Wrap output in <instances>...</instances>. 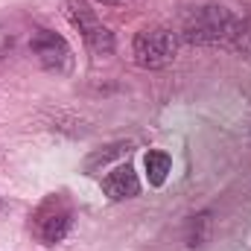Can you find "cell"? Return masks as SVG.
Returning <instances> with one entry per match:
<instances>
[{"instance_id": "6da1fadb", "label": "cell", "mask_w": 251, "mask_h": 251, "mask_svg": "<svg viewBox=\"0 0 251 251\" xmlns=\"http://www.w3.org/2000/svg\"><path fill=\"white\" fill-rule=\"evenodd\" d=\"M237 18L222 9V6H199L190 9L184 18V38L187 41H199V44H213V41H228L237 35Z\"/></svg>"}, {"instance_id": "7a4b0ae2", "label": "cell", "mask_w": 251, "mask_h": 251, "mask_svg": "<svg viewBox=\"0 0 251 251\" xmlns=\"http://www.w3.org/2000/svg\"><path fill=\"white\" fill-rule=\"evenodd\" d=\"M64 18L82 35V41H85V47H88L91 56L100 59V56H111L114 53V35L97 18L91 0H64Z\"/></svg>"}, {"instance_id": "9c48e42d", "label": "cell", "mask_w": 251, "mask_h": 251, "mask_svg": "<svg viewBox=\"0 0 251 251\" xmlns=\"http://www.w3.org/2000/svg\"><path fill=\"white\" fill-rule=\"evenodd\" d=\"M131 146L128 143H114V146H108L105 152H97V155H91L88 158V170H97V167H102V164H108L111 158H117V155H123V152H128Z\"/></svg>"}, {"instance_id": "5b68a950", "label": "cell", "mask_w": 251, "mask_h": 251, "mask_svg": "<svg viewBox=\"0 0 251 251\" xmlns=\"http://www.w3.org/2000/svg\"><path fill=\"white\" fill-rule=\"evenodd\" d=\"M29 50L35 62L50 73H67L73 67V50L59 32L53 29H35L29 38Z\"/></svg>"}, {"instance_id": "ba28073f", "label": "cell", "mask_w": 251, "mask_h": 251, "mask_svg": "<svg viewBox=\"0 0 251 251\" xmlns=\"http://www.w3.org/2000/svg\"><path fill=\"white\" fill-rule=\"evenodd\" d=\"M207 213H199V216H193L190 219V228H187V246L190 249H196V246H204V240H207Z\"/></svg>"}, {"instance_id": "8fae6325", "label": "cell", "mask_w": 251, "mask_h": 251, "mask_svg": "<svg viewBox=\"0 0 251 251\" xmlns=\"http://www.w3.org/2000/svg\"><path fill=\"white\" fill-rule=\"evenodd\" d=\"M100 3H108V6H114V3H123V0H100Z\"/></svg>"}, {"instance_id": "30bf717a", "label": "cell", "mask_w": 251, "mask_h": 251, "mask_svg": "<svg viewBox=\"0 0 251 251\" xmlns=\"http://www.w3.org/2000/svg\"><path fill=\"white\" fill-rule=\"evenodd\" d=\"M6 47H12V35L9 32H0V56L6 53Z\"/></svg>"}, {"instance_id": "52a82bcc", "label": "cell", "mask_w": 251, "mask_h": 251, "mask_svg": "<svg viewBox=\"0 0 251 251\" xmlns=\"http://www.w3.org/2000/svg\"><path fill=\"white\" fill-rule=\"evenodd\" d=\"M143 164H146V178H149V184H152V187H161V184L167 181L170 170H173V158H170L167 152H161V149L146 152Z\"/></svg>"}, {"instance_id": "8992f818", "label": "cell", "mask_w": 251, "mask_h": 251, "mask_svg": "<svg viewBox=\"0 0 251 251\" xmlns=\"http://www.w3.org/2000/svg\"><path fill=\"white\" fill-rule=\"evenodd\" d=\"M102 190L108 193V199L114 201H123V199H134L140 193V181H137V173L131 164H120L114 167L105 178H102Z\"/></svg>"}, {"instance_id": "3957f363", "label": "cell", "mask_w": 251, "mask_h": 251, "mask_svg": "<svg viewBox=\"0 0 251 251\" xmlns=\"http://www.w3.org/2000/svg\"><path fill=\"white\" fill-rule=\"evenodd\" d=\"M73 225V201L64 193L47 196L32 213V234L41 246H56L67 237Z\"/></svg>"}, {"instance_id": "277c9868", "label": "cell", "mask_w": 251, "mask_h": 251, "mask_svg": "<svg viewBox=\"0 0 251 251\" xmlns=\"http://www.w3.org/2000/svg\"><path fill=\"white\" fill-rule=\"evenodd\" d=\"M131 53L140 67H164L176 59V35L170 29H161V26L143 29V32H137Z\"/></svg>"}, {"instance_id": "7c38bea8", "label": "cell", "mask_w": 251, "mask_h": 251, "mask_svg": "<svg viewBox=\"0 0 251 251\" xmlns=\"http://www.w3.org/2000/svg\"><path fill=\"white\" fill-rule=\"evenodd\" d=\"M0 207H3V201H0Z\"/></svg>"}]
</instances>
